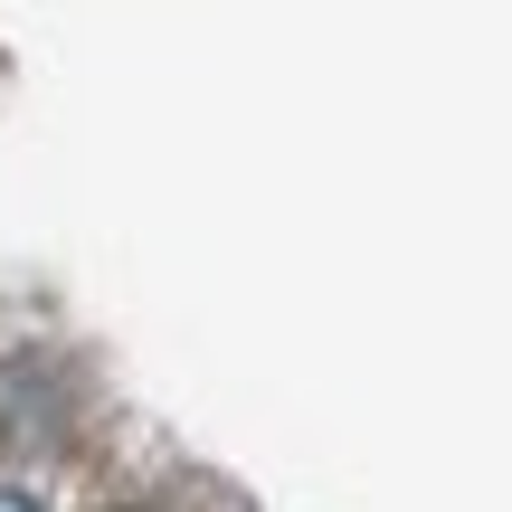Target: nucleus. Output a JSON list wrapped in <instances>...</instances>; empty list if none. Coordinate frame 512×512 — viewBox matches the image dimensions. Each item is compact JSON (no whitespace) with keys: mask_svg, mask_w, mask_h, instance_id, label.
<instances>
[{"mask_svg":"<svg viewBox=\"0 0 512 512\" xmlns=\"http://www.w3.org/2000/svg\"><path fill=\"white\" fill-rule=\"evenodd\" d=\"M0 512H38L29 494H19V484H0Z\"/></svg>","mask_w":512,"mask_h":512,"instance_id":"1","label":"nucleus"}]
</instances>
